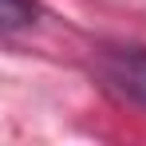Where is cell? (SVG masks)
<instances>
[{"mask_svg": "<svg viewBox=\"0 0 146 146\" xmlns=\"http://www.w3.org/2000/svg\"><path fill=\"white\" fill-rule=\"evenodd\" d=\"M103 79L130 103H146V51L138 48H111L103 55Z\"/></svg>", "mask_w": 146, "mask_h": 146, "instance_id": "obj_1", "label": "cell"}, {"mask_svg": "<svg viewBox=\"0 0 146 146\" xmlns=\"http://www.w3.org/2000/svg\"><path fill=\"white\" fill-rule=\"evenodd\" d=\"M32 16H36L32 0H0V24H4V32H8V36H12L16 28L32 24Z\"/></svg>", "mask_w": 146, "mask_h": 146, "instance_id": "obj_2", "label": "cell"}]
</instances>
